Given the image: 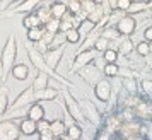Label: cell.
<instances>
[{
  "instance_id": "1",
  "label": "cell",
  "mask_w": 152,
  "mask_h": 140,
  "mask_svg": "<svg viewBox=\"0 0 152 140\" xmlns=\"http://www.w3.org/2000/svg\"><path fill=\"white\" fill-rule=\"evenodd\" d=\"M15 56H17V44H15V36L10 34L9 36L7 43L4 46V51H2V75L7 77V74L12 70V67L15 65Z\"/></svg>"
},
{
  "instance_id": "2",
  "label": "cell",
  "mask_w": 152,
  "mask_h": 140,
  "mask_svg": "<svg viewBox=\"0 0 152 140\" xmlns=\"http://www.w3.org/2000/svg\"><path fill=\"white\" fill-rule=\"evenodd\" d=\"M21 137V120H4L0 121V140H19Z\"/></svg>"
},
{
  "instance_id": "3",
  "label": "cell",
  "mask_w": 152,
  "mask_h": 140,
  "mask_svg": "<svg viewBox=\"0 0 152 140\" xmlns=\"http://www.w3.org/2000/svg\"><path fill=\"white\" fill-rule=\"evenodd\" d=\"M80 104V109H82V114L86 120H91V123L96 126H101L103 125V116H101V113L97 111V108L91 101H80L79 103Z\"/></svg>"
},
{
  "instance_id": "4",
  "label": "cell",
  "mask_w": 152,
  "mask_h": 140,
  "mask_svg": "<svg viewBox=\"0 0 152 140\" xmlns=\"http://www.w3.org/2000/svg\"><path fill=\"white\" fill-rule=\"evenodd\" d=\"M96 56H97V51L94 48L79 51V53H77V56H75V60H74V65H72V72H79L82 67H86V65L92 63Z\"/></svg>"
},
{
  "instance_id": "5",
  "label": "cell",
  "mask_w": 152,
  "mask_h": 140,
  "mask_svg": "<svg viewBox=\"0 0 152 140\" xmlns=\"http://www.w3.org/2000/svg\"><path fill=\"white\" fill-rule=\"evenodd\" d=\"M133 113L140 121H152V99H140L133 106Z\"/></svg>"
},
{
  "instance_id": "6",
  "label": "cell",
  "mask_w": 152,
  "mask_h": 140,
  "mask_svg": "<svg viewBox=\"0 0 152 140\" xmlns=\"http://www.w3.org/2000/svg\"><path fill=\"white\" fill-rule=\"evenodd\" d=\"M63 98H65V104H67V111H69V116L74 118L77 123H84L86 118L82 114V109H80V104L77 103L75 99L70 96L69 92H63Z\"/></svg>"
},
{
  "instance_id": "7",
  "label": "cell",
  "mask_w": 152,
  "mask_h": 140,
  "mask_svg": "<svg viewBox=\"0 0 152 140\" xmlns=\"http://www.w3.org/2000/svg\"><path fill=\"white\" fill-rule=\"evenodd\" d=\"M79 75L86 80V82H89V84H94L96 85L99 80H101V75H103V70L99 69V67H96V65H92V63H89V65H86V67H82V69L79 70Z\"/></svg>"
},
{
  "instance_id": "8",
  "label": "cell",
  "mask_w": 152,
  "mask_h": 140,
  "mask_svg": "<svg viewBox=\"0 0 152 140\" xmlns=\"http://www.w3.org/2000/svg\"><path fill=\"white\" fill-rule=\"evenodd\" d=\"M115 28L118 29V33L121 36H130V34H133L135 29H137V21H135L130 14H126L115 24Z\"/></svg>"
},
{
  "instance_id": "9",
  "label": "cell",
  "mask_w": 152,
  "mask_h": 140,
  "mask_svg": "<svg viewBox=\"0 0 152 140\" xmlns=\"http://www.w3.org/2000/svg\"><path fill=\"white\" fill-rule=\"evenodd\" d=\"M33 103H34V87L31 85L24 92H21V96L14 101V104L9 108V111H17V109H21V106H29Z\"/></svg>"
},
{
  "instance_id": "10",
  "label": "cell",
  "mask_w": 152,
  "mask_h": 140,
  "mask_svg": "<svg viewBox=\"0 0 152 140\" xmlns=\"http://www.w3.org/2000/svg\"><path fill=\"white\" fill-rule=\"evenodd\" d=\"M94 94H96V98L99 99V101L108 103V101L111 99V82L101 79V80L94 85Z\"/></svg>"
},
{
  "instance_id": "11",
  "label": "cell",
  "mask_w": 152,
  "mask_h": 140,
  "mask_svg": "<svg viewBox=\"0 0 152 140\" xmlns=\"http://www.w3.org/2000/svg\"><path fill=\"white\" fill-rule=\"evenodd\" d=\"M28 55L29 58H31V62H33V65H34L38 70H43V72H48L50 75L53 74V70H50V67L46 65V62H45V56H43V53H39V51H36V50H33L31 46H28Z\"/></svg>"
},
{
  "instance_id": "12",
  "label": "cell",
  "mask_w": 152,
  "mask_h": 140,
  "mask_svg": "<svg viewBox=\"0 0 152 140\" xmlns=\"http://www.w3.org/2000/svg\"><path fill=\"white\" fill-rule=\"evenodd\" d=\"M43 56H45V62H46V65L50 67V70H55L56 67H58L60 60H62V56H63V48L48 50L46 53H43Z\"/></svg>"
},
{
  "instance_id": "13",
  "label": "cell",
  "mask_w": 152,
  "mask_h": 140,
  "mask_svg": "<svg viewBox=\"0 0 152 140\" xmlns=\"http://www.w3.org/2000/svg\"><path fill=\"white\" fill-rule=\"evenodd\" d=\"M56 96H58V91L51 89V87L34 91V101H53V99H56Z\"/></svg>"
},
{
  "instance_id": "14",
  "label": "cell",
  "mask_w": 152,
  "mask_h": 140,
  "mask_svg": "<svg viewBox=\"0 0 152 140\" xmlns=\"http://www.w3.org/2000/svg\"><path fill=\"white\" fill-rule=\"evenodd\" d=\"M28 118L34 120V121H39V120L45 118V108L39 104V101H34L33 104H29V108H28Z\"/></svg>"
},
{
  "instance_id": "15",
  "label": "cell",
  "mask_w": 152,
  "mask_h": 140,
  "mask_svg": "<svg viewBox=\"0 0 152 140\" xmlns=\"http://www.w3.org/2000/svg\"><path fill=\"white\" fill-rule=\"evenodd\" d=\"M48 80H50V74H48V72L38 70V74H36V77H34V82H33L34 91H39V89L48 87Z\"/></svg>"
},
{
  "instance_id": "16",
  "label": "cell",
  "mask_w": 152,
  "mask_h": 140,
  "mask_svg": "<svg viewBox=\"0 0 152 140\" xmlns=\"http://www.w3.org/2000/svg\"><path fill=\"white\" fill-rule=\"evenodd\" d=\"M36 133V121L31 118H22L21 120V135H26V137H31Z\"/></svg>"
},
{
  "instance_id": "17",
  "label": "cell",
  "mask_w": 152,
  "mask_h": 140,
  "mask_svg": "<svg viewBox=\"0 0 152 140\" xmlns=\"http://www.w3.org/2000/svg\"><path fill=\"white\" fill-rule=\"evenodd\" d=\"M10 74L14 75V79L17 80H26L29 75V67L28 65H24V63H15L12 70H10Z\"/></svg>"
},
{
  "instance_id": "18",
  "label": "cell",
  "mask_w": 152,
  "mask_h": 140,
  "mask_svg": "<svg viewBox=\"0 0 152 140\" xmlns=\"http://www.w3.org/2000/svg\"><path fill=\"white\" fill-rule=\"evenodd\" d=\"M50 132L53 133V137H55V139L63 137V135L67 133L65 121H62V120H55V121H51V123H50Z\"/></svg>"
},
{
  "instance_id": "19",
  "label": "cell",
  "mask_w": 152,
  "mask_h": 140,
  "mask_svg": "<svg viewBox=\"0 0 152 140\" xmlns=\"http://www.w3.org/2000/svg\"><path fill=\"white\" fill-rule=\"evenodd\" d=\"M50 12H51V17H55V19H62L63 15L69 12V9H67V4L53 2V4L50 5Z\"/></svg>"
},
{
  "instance_id": "20",
  "label": "cell",
  "mask_w": 152,
  "mask_h": 140,
  "mask_svg": "<svg viewBox=\"0 0 152 140\" xmlns=\"http://www.w3.org/2000/svg\"><path fill=\"white\" fill-rule=\"evenodd\" d=\"M67 43V36L63 31H58L51 36V41L48 44V50H56V48H63V44Z\"/></svg>"
},
{
  "instance_id": "21",
  "label": "cell",
  "mask_w": 152,
  "mask_h": 140,
  "mask_svg": "<svg viewBox=\"0 0 152 140\" xmlns=\"http://www.w3.org/2000/svg\"><path fill=\"white\" fill-rule=\"evenodd\" d=\"M22 26L26 29H31V28H38V26H43L41 19L38 17V14L36 12H29L24 19H22Z\"/></svg>"
},
{
  "instance_id": "22",
  "label": "cell",
  "mask_w": 152,
  "mask_h": 140,
  "mask_svg": "<svg viewBox=\"0 0 152 140\" xmlns=\"http://www.w3.org/2000/svg\"><path fill=\"white\" fill-rule=\"evenodd\" d=\"M39 2L41 0H24L22 4H19L17 7H15V12H34V9L39 5Z\"/></svg>"
},
{
  "instance_id": "23",
  "label": "cell",
  "mask_w": 152,
  "mask_h": 140,
  "mask_svg": "<svg viewBox=\"0 0 152 140\" xmlns=\"http://www.w3.org/2000/svg\"><path fill=\"white\" fill-rule=\"evenodd\" d=\"M45 36V26H38V28H31L28 29V39L31 43H38L43 39Z\"/></svg>"
},
{
  "instance_id": "24",
  "label": "cell",
  "mask_w": 152,
  "mask_h": 140,
  "mask_svg": "<svg viewBox=\"0 0 152 140\" xmlns=\"http://www.w3.org/2000/svg\"><path fill=\"white\" fill-rule=\"evenodd\" d=\"M101 36H103V38H106V39H110V41H118L121 34L118 33V29L115 28V26H104Z\"/></svg>"
},
{
  "instance_id": "25",
  "label": "cell",
  "mask_w": 152,
  "mask_h": 140,
  "mask_svg": "<svg viewBox=\"0 0 152 140\" xmlns=\"http://www.w3.org/2000/svg\"><path fill=\"white\" fill-rule=\"evenodd\" d=\"M96 28V24L91 21V19H82V21L79 22V26H77V29H79V33H80V36H87L92 31V29Z\"/></svg>"
},
{
  "instance_id": "26",
  "label": "cell",
  "mask_w": 152,
  "mask_h": 140,
  "mask_svg": "<svg viewBox=\"0 0 152 140\" xmlns=\"http://www.w3.org/2000/svg\"><path fill=\"white\" fill-rule=\"evenodd\" d=\"M67 137L70 140H80L82 139V128L77 125V123L67 126Z\"/></svg>"
},
{
  "instance_id": "27",
  "label": "cell",
  "mask_w": 152,
  "mask_h": 140,
  "mask_svg": "<svg viewBox=\"0 0 152 140\" xmlns=\"http://www.w3.org/2000/svg\"><path fill=\"white\" fill-rule=\"evenodd\" d=\"M65 36H67V43H70V44H79L80 39H82V36H80V33H79L77 28L69 29V31L65 33Z\"/></svg>"
},
{
  "instance_id": "28",
  "label": "cell",
  "mask_w": 152,
  "mask_h": 140,
  "mask_svg": "<svg viewBox=\"0 0 152 140\" xmlns=\"http://www.w3.org/2000/svg\"><path fill=\"white\" fill-rule=\"evenodd\" d=\"M145 9H149L147 7V2H140V0H133L132 2V5H130V9L126 10L128 14H140V12H144Z\"/></svg>"
},
{
  "instance_id": "29",
  "label": "cell",
  "mask_w": 152,
  "mask_h": 140,
  "mask_svg": "<svg viewBox=\"0 0 152 140\" xmlns=\"http://www.w3.org/2000/svg\"><path fill=\"white\" fill-rule=\"evenodd\" d=\"M103 74L106 77H116L118 74H120V67H118L116 63H104Z\"/></svg>"
},
{
  "instance_id": "30",
  "label": "cell",
  "mask_w": 152,
  "mask_h": 140,
  "mask_svg": "<svg viewBox=\"0 0 152 140\" xmlns=\"http://www.w3.org/2000/svg\"><path fill=\"white\" fill-rule=\"evenodd\" d=\"M45 31H48L51 34H55L60 31V19H55V17H51L46 24H45Z\"/></svg>"
},
{
  "instance_id": "31",
  "label": "cell",
  "mask_w": 152,
  "mask_h": 140,
  "mask_svg": "<svg viewBox=\"0 0 152 140\" xmlns=\"http://www.w3.org/2000/svg\"><path fill=\"white\" fill-rule=\"evenodd\" d=\"M108 48H110V39L99 36V38L96 39V43H94V50H96L97 53H103V51H106Z\"/></svg>"
},
{
  "instance_id": "32",
  "label": "cell",
  "mask_w": 152,
  "mask_h": 140,
  "mask_svg": "<svg viewBox=\"0 0 152 140\" xmlns=\"http://www.w3.org/2000/svg\"><path fill=\"white\" fill-rule=\"evenodd\" d=\"M9 109V99H7V89L0 91V116H4Z\"/></svg>"
},
{
  "instance_id": "33",
  "label": "cell",
  "mask_w": 152,
  "mask_h": 140,
  "mask_svg": "<svg viewBox=\"0 0 152 140\" xmlns=\"http://www.w3.org/2000/svg\"><path fill=\"white\" fill-rule=\"evenodd\" d=\"M103 58L106 63H116L118 62V51L113 48H108L106 51H103Z\"/></svg>"
},
{
  "instance_id": "34",
  "label": "cell",
  "mask_w": 152,
  "mask_h": 140,
  "mask_svg": "<svg viewBox=\"0 0 152 140\" xmlns=\"http://www.w3.org/2000/svg\"><path fill=\"white\" fill-rule=\"evenodd\" d=\"M36 14H38V17L41 19L43 26H45V24H46L50 19H51V12H50V7H38Z\"/></svg>"
},
{
  "instance_id": "35",
  "label": "cell",
  "mask_w": 152,
  "mask_h": 140,
  "mask_svg": "<svg viewBox=\"0 0 152 140\" xmlns=\"http://www.w3.org/2000/svg\"><path fill=\"white\" fill-rule=\"evenodd\" d=\"M118 50H120V53H123V55H128V53H132V50H133V43H132V39H121V43L118 44Z\"/></svg>"
},
{
  "instance_id": "36",
  "label": "cell",
  "mask_w": 152,
  "mask_h": 140,
  "mask_svg": "<svg viewBox=\"0 0 152 140\" xmlns=\"http://www.w3.org/2000/svg\"><path fill=\"white\" fill-rule=\"evenodd\" d=\"M115 137H116V133H111L106 128H99V132L96 135V140H115Z\"/></svg>"
},
{
  "instance_id": "37",
  "label": "cell",
  "mask_w": 152,
  "mask_h": 140,
  "mask_svg": "<svg viewBox=\"0 0 152 140\" xmlns=\"http://www.w3.org/2000/svg\"><path fill=\"white\" fill-rule=\"evenodd\" d=\"M137 53L140 56H147L151 55V46H149V41H142L137 44Z\"/></svg>"
},
{
  "instance_id": "38",
  "label": "cell",
  "mask_w": 152,
  "mask_h": 140,
  "mask_svg": "<svg viewBox=\"0 0 152 140\" xmlns=\"http://www.w3.org/2000/svg\"><path fill=\"white\" fill-rule=\"evenodd\" d=\"M50 130V121L43 118L39 121H36V133H43V132H48Z\"/></svg>"
},
{
  "instance_id": "39",
  "label": "cell",
  "mask_w": 152,
  "mask_h": 140,
  "mask_svg": "<svg viewBox=\"0 0 152 140\" xmlns=\"http://www.w3.org/2000/svg\"><path fill=\"white\" fill-rule=\"evenodd\" d=\"M142 89H144L145 99H152V82L151 80H142Z\"/></svg>"
},
{
  "instance_id": "40",
  "label": "cell",
  "mask_w": 152,
  "mask_h": 140,
  "mask_svg": "<svg viewBox=\"0 0 152 140\" xmlns=\"http://www.w3.org/2000/svg\"><path fill=\"white\" fill-rule=\"evenodd\" d=\"M123 84H125V87L130 91V94H137V85H135V82H133L132 79H125Z\"/></svg>"
},
{
  "instance_id": "41",
  "label": "cell",
  "mask_w": 152,
  "mask_h": 140,
  "mask_svg": "<svg viewBox=\"0 0 152 140\" xmlns=\"http://www.w3.org/2000/svg\"><path fill=\"white\" fill-rule=\"evenodd\" d=\"M132 2H133V0H118V9L123 10V12H126V10L130 9Z\"/></svg>"
},
{
  "instance_id": "42",
  "label": "cell",
  "mask_w": 152,
  "mask_h": 140,
  "mask_svg": "<svg viewBox=\"0 0 152 140\" xmlns=\"http://www.w3.org/2000/svg\"><path fill=\"white\" fill-rule=\"evenodd\" d=\"M39 135V140H55V137H53V133L50 132H43V133H38Z\"/></svg>"
},
{
  "instance_id": "43",
  "label": "cell",
  "mask_w": 152,
  "mask_h": 140,
  "mask_svg": "<svg viewBox=\"0 0 152 140\" xmlns=\"http://www.w3.org/2000/svg\"><path fill=\"white\" fill-rule=\"evenodd\" d=\"M144 39L145 41H152V26H149V28L144 31Z\"/></svg>"
},
{
  "instance_id": "44",
  "label": "cell",
  "mask_w": 152,
  "mask_h": 140,
  "mask_svg": "<svg viewBox=\"0 0 152 140\" xmlns=\"http://www.w3.org/2000/svg\"><path fill=\"white\" fill-rule=\"evenodd\" d=\"M108 4H110L111 10H116L118 9V0H108Z\"/></svg>"
},
{
  "instance_id": "45",
  "label": "cell",
  "mask_w": 152,
  "mask_h": 140,
  "mask_svg": "<svg viewBox=\"0 0 152 140\" xmlns=\"http://www.w3.org/2000/svg\"><path fill=\"white\" fill-rule=\"evenodd\" d=\"M147 7H149V9L152 10V0H149V2H147Z\"/></svg>"
},
{
  "instance_id": "46",
  "label": "cell",
  "mask_w": 152,
  "mask_h": 140,
  "mask_svg": "<svg viewBox=\"0 0 152 140\" xmlns=\"http://www.w3.org/2000/svg\"><path fill=\"white\" fill-rule=\"evenodd\" d=\"M55 2H62V4H69V0H55Z\"/></svg>"
},
{
  "instance_id": "47",
  "label": "cell",
  "mask_w": 152,
  "mask_h": 140,
  "mask_svg": "<svg viewBox=\"0 0 152 140\" xmlns=\"http://www.w3.org/2000/svg\"><path fill=\"white\" fill-rule=\"evenodd\" d=\"M9 4H12V2H19V0H7Z\"/></svg>"
},
{
  "instance_id": "48",
  "label": "cell",
  "mask_w": 152,
  "mask_h": 140,
  "mask_svg": "<svg viewBox=\"0 0 152 140\" xmlns=\"http://www.w3.org/2000/svg\"><path fill=\"white\" fill-rule=\"evenodd\" d=\"M149 46H151V53H152V41H149Z\"/></svg>"
},
{
  "instance_id": "49",
  "label": "cell",
  "mask_w": 152,
  "mask_h": 140,
  "mask_svg": "<svg viewBox=\"0 0 152 140\" xmlns=\"http://www.w3.org/2000/svg\"><path fill=\"white\" fill-rule=\"evenodd\" d=\"M45 2H51V4H53V2H55V0H45Z\"/></svg>"
},
{
  "instance_id": "50",
  "label": "cell",
  "mask_w": 152,
  "mask_h": 140,
  "mask_svg": "<svg viewBox=\"0 0 152 140\" xmlns=\"http://www.w3.org/2000/svg\"><path fill=\"white\" fill-rule=\"evenodd\" d=\"M75 2H80V4H82V2H84V0H75Z\"/></svg>"
},
{
  "instance_id": "51",
  "label": "cell",
  "mask_w": 152,
  "mask_h": 140,
  "mask_svg": "<svg viewBox=\"0 0 152 140\" xmlns=\"http://www.w3.org/2000/svg\"><path fill=\"white\" fill-rule=\"evenodd\" d=\"M145 140H152V139H145Z\"/></svg>"
},
{
  "instance_id": "52",
  "label": "cell",
  "mask_w": 152,
  "mask_h": 140,
  "mask_svg": "<svg viewBox=\"0 0 152 140\" xmlns=\"http://www.w3.org/2000/svg\"><path fill=\"white\" fill-rule=\"evenodd\" d=\"M0 2H2V0H0Z\"/></svg>"
},
{
  "instance_id": "53",
  "label": "cell",
  "mask_w": 152,
  "mask_h": 140,
  "mask_svg": "<svg viewBox=\"0 0 152 140\" xmlns=\"http://www.w3.org/2000/svg\"><path fill=\"white\" fill-rule=\"evenodd\" d=\"M96 2H97V0H96Z\"/></svg>"
}]
</instances>
